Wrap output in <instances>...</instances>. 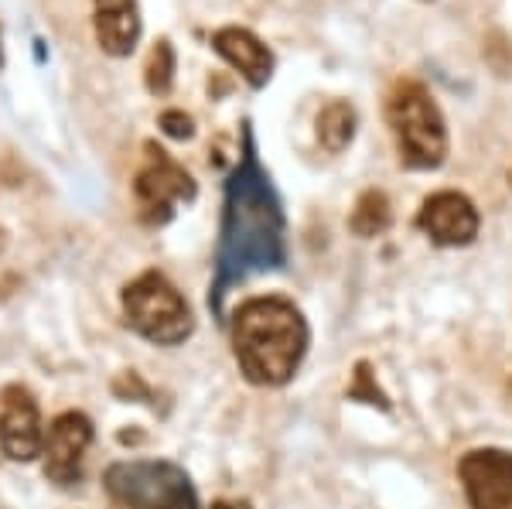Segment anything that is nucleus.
<instances>
[{"label": "nucleus", "mask_w": 512, "mask_h": 509, "mask_svg": "<svg viewBox=\"0 0 512 509\" xmlns=\"http://www.w3.org/2000/svg\"><path fill=\"white\" fill-rule=\"evenodd\" d=\"M390 223H393L390 199H386L379 188H369V192H362L359 202H355V209H352V216H349L352 233L362 236V240H369V236L386 233Z\"/></svg>", "instance_id": "obj_14"}, {"label": "nucleus", "mask_w": 512, "mask_h": 509, "mask_svg": "<svg viewBox=\"0 0 512 509\" xmlns=\"http://www.w3.org/2000/svg\"><path fill=\"white\" fill-rule=\"evenodd\" d=\"M509 185H512V171H509Z\"/></svg>", "instance_id": "obj_19"}, {"label": "nucleus", "mask_w": 512, "mask_h": 509, "mask_svg": "<svg viewBox=\"0 0 512 509\" xmlns=\"http://www.w3.org/2000/svg\"><path fill=\"white\" fill-rule=\"evenodd\" d=\"M41 448H45V428L35 397L24 387H7L0 393V451L11 462H35Z\"/></svg>", "instance_id": "obj_9"}, {"label": "nucleus", "mask_w": 512, "mask_h": 509, "mask_svg": "<svg viewBox=\"0 0 512 509\" xmlns=\"http://www.w3.org/2000/svg\"><path fill=\"white\" fill-rule=\"evenodd\" d=\"M417 226L437 246H468L478 236V209L461 192H437L420 205Z\"/></svg>", "instance_id": "obj_10"}, {"label": "nucleus", "mask_w": 512, "mask_h": 509, "mask_svg": "<svg viewBox=\"0 0 512 509\" xmlns=\"http://www.w3.org/2000/svg\"><path fill=\"white\" fill-rule=\"evenodd\" d=\"M472 509H512V451L475 448L458 465Z\"/></svg>", "instance_id": "obj_7"}, {"label": "nucleus", "mask_w": 512, "mask_h": 509, "mask_svg": "<svg viewBox=\"0 0 512 509\" xmlns=\"http://www.w3.org/2000/svg\"><path fill=\"white\" fill-rule=\"evenodd\" d=\"M308 322L294 301L267 294L250 298L233 315V352L253 387H284L304 363Z\"/></svg>", "instance_id": "obj_2"}, {"label": "nucleus", "mask_w": 512, "mask_h": 509, "mask_svg": "<svg viewBox=\"0 0 512 509\" xmlns=\"http://www.w3.org/2000/svg\"><path fill=\"white\" fill-rule=\"evenodd\" d=\"M349 397H355V400H366V404H379V407H386L383 393H379V387L373 383V376H369V366H359V369H355V387L349 390Z\"/></svg>", "instance_id": "obj_16"}, {"label": "nucleus", "mask_w": 512, "mask_h": 509, "mask_svg": "<svg viewBox=\"0 0 512 509\" xmlns=\"http://www.w3.org/2000/svg\"><path fill=\"white\" fill-rule=\"evenodd\" d=\"M212 48H216L222 59L233 65L253 89H263L270 82V76H274V52H270L253 31L219 28L216 35H212Z\"/></svg>", "instance_id": "obj_11"}, {"label": "nucleus", "mask_w": 512, "mask_h": 509, "mask_svg": "<svg viewBox=\"0 0 512 509\" xmlns=\"http://www.w3.org/2000/svg\"><path fill=\"white\" fill-rule=\"evenodd\" d=\"M355 137V110L352 103L332 100L318 113V141L328 154H342Z\"/></svg>", "instance_id": "obj_13"}, {"label": "nucleus", "mask_w": 512, "mask_h": 509, "mask_svg": "<svg viewBox=\"0 0 512 509\" xmlns=\"http://www.w3.org/2000/svg\"><path fill=\"white\" fill-rule=\"evenodd\" d=\"M147 164L140 168L134 195L140 202V219L151 226H161L175 216L178 202L195 199V182L181 164H175L158 144H144Z\"/></svg>", "instance_id": "obj_6"}, {"label": "nucleus", "mask_w": 512, "mask_h": 509, "mask_svg": "<svg viewBox=\"0 0 512 509\" xmlns=\"http://www.w3.org/2000/svg\"><path fill=\"white\" fill-rule=\"evenodd\" d=\"M89 445H93V421L79 410H65L55 417L45 431V475L59 486L79 479L82 472V458H86Z\"/></svg>", "instance_id": "obj_8"}, {"label": "nucleus", "mask_w": 512, "mask_h": 509, "mask_svg": "<svg viewBox=\"0 0 512 509\" xmlns=\"http://www.w3.org/2000/svg\"><path fill=\"white\" fill-rule=\"evenodd\" d=\"M212 509H253L250 503H229V499H222V503H216Z\"/></svg>", "instance_id": "obj_18"}, {"label": "nucleus", "mask_w": 512, "mask_h": 509, "mask_svg": "<svg viewBox=\"0 0 512 509\" xmlns=\"http://www.w3.org/2000/svg\"><path fill=\"white\" fill-rule=\"evenodd\" d=\"M96 4V41L106 55L123 59L140 41V14L137 0H93Z\"/></svg>", "instance_id": "obj_12"}, {"label": "nucleus", "mask_w": 512, "mask_h": 509, "mask_svg": "<svg viewBox=\"0 0 512 509\" xmlns=\"http://www.w3.org/2000/svg\"><path fill=\"white\" fill-rule=\"evenodd\" d=\"M386 123L400 161L414 171H434L448 158V127L417 79H396L386 93Z\"/></svg>", "instance_id": "obj_3"}, {"label": "nucleus", "mask_w": 512, "mask_h": 509, "mask_svg": "<svg viewBox=\"0 0 512 509\" xmlns=\"http://www.w3.org/2000/svg\"><path fill=\"white\" fill-rule=\"evenodd\" d=\"M110 509H198V492L175 462L134 458L117 462L103 475Z\"/></svg>", "instance_id": "obj_4"}, {"label": "nucleus", "mask_w": 512, "mask_h": 509, "mask_svg": "<svg viewBox=\"0 0 512 509\" xmlns=\"http://www.w3.org/2000/svg\"><path fill=\"white\" fill-rule=\"evenodd\" d=\"M144 82L154 96L171 93V82H175V48H171L168 38L154 41L151 55L144 62Z\"/></svg>", "instance_id": "obj_15"}, {"label": "nucleus", "mask_w": 512, "mask_h": 509, "mask_svg": "<svg viewBox=\"0 0 512 509\" xmlns=\"http://www.w3.org/2000/svg\"><path fill=\"white\" fill-rule=\"evenodd\" d=\"M161 130L168 137H175V141H188V137L195 134V123H192V117H185L181 110H164L161 113Z\"/></svg>", "instance_id": "obj_17"}, {"label": "nucleus", "mask_w": 512, "mask_h": 509, "mask_svg": "<svg viewBox=\"0 0 512 509\" xmlns=\"http://www.w3.org/2000/svg\"><path fill=\"white\" fill-rule=\"evenodd\" d=\"M287 260L284 209L270 185V175L260 168L250 127L243 130V154L226 182L222 199V226L216 250V277H212L209 308L212 315L226 311V294L243 284L250 274L280 270Z\"/></svg>", "instance_id": "obj_1"}, {"label": "nucleus", "mask_w": 512, "mask_h": 509, "mask_svg": "<svg viewBox=\"0 0 512 509\" xmlns=\"http://www.w3.org/2000/svg\"><path fill=\"white\" fill-rule=\"evenodd\" d=\"M123 315L140 339L154 346H181L195 332V318L185 294L158 270H147L123 287Z\"/></svg>", "instance_id": "obj_5"}]
</instances>
